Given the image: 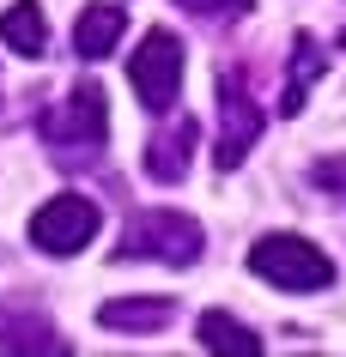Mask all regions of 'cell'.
<instances>
[{"label": "cell", "instance_id": "obj_1", "mask_svg": "<svg viewBox=\"0 0 346 357\" xmlns=\"http://www.w3.org/2000/svg\"><path fill=\"white\" fill-rule=\"evenodd\" d=\"M201 248H207V230H201V218H189V212H176V206H146V212H134V218H128L115 261L194 266V261H201Z\"/></svg>", "mask_w": 346, "mask_h": 357}, {"label": "cell", "instance_id": "obj_2", "mask_svg": "<svg viewBox=\"0 0 346 357\" xmlns=\"http://www.w3.org/2000/svg\"><path fill=\"white\" fill-rule=\"evenodd\" d=\"M37 133H43V146H49L55 164H85V158H97V151L110 146V109H103V91H97V85L67 91L55 109H43Z\"/></svg>", "mask_w": 346, "mask_h": 357}, {"label": "cell", "instance_id": "obj_3", "mask_svg": "<svg viewBox=\"0 0 346 357\" xmlns=\"http://www.w3.org/2000/svg\"><path fill=\"white\" fill-rule=\"evenodd\" d=\"M250 273L255 279L280 284V291H298V297H310V291H334V261H328L322 248L310 243V236H261V243L250 248Z\"/></svg>", "mask_w": 346, "mask_h": 357}, {"label": "cell", "instance_id": "obj_4", "mask_svg": "<svg viewBox=\"0 0 346 357\" xmlns=\"http://www.w3.org/2000/svg\"><path fill=\"white\" fill-rule=\"evenodd\" d=\"M182 67H189L182 43H176L164 24H152V31L140 37L134 61H128V85H134V97H140L152 115H164V109L176 103V91H182Z\"/></svg>", "mask_w": 346, "mask_h": 357}, {"label": "cell", "instance_id": "obj_5", "mask_svg": "<svg viewBox=\"0 0 346 357\" xmlns=\"http://www.w3.org/2000/svg\"><path fill=\"white\" fill-rule=\"evenodd\" d=\"M97 225H103L97 200H85V194H55V200H43L37 218H31V243H37L43 255L67 261V255H79V248L97 236Z\"/></svg>", "mask_w": 346, "mask_h": 357}, {"label": "cell", "instance_id": "obj_6", "mask_svg": "<svg viewBox=\"0 0 346 357\" xmlns=\"http://www.w3.org/2000/svg\"><path fill=\"white\" fill-rule=\"evenodd\" d=\"M261 103L250 97V85L243 79L219 73V146H212V164L219 169H243V158H250V146L261 139Z\"/></svg>", "mask_w": 346, "mask_h": 357}, {"label": "cell", "instance_id": "obj_7", "mask_svg": "<svg viewBox=\"0 0 346 357\" xmlns=\"http://www.w3.org/2000/svg\"><path fill=\"white\" fill-rule=\"evenodd\" d=\"M194 146H201V121H194V115H176V121H164V128L146 139V158H140V164H146V176H152V182H164V188H171V182H182V176H189Z\"/></svg>", "mask_w": 346, "mask_h": 357}, {"label": "cell", "instance_id": "obj_8", "mask_svg": "<svg viewBox=\"0 0 346 357\" xmlns=\"http://www.w3.org/2000/svg\"><path fill=\"white\" fill-rule=\"evenodd\" d=\"M0 351H73L67 339H61L55 321H43L37 309H6L0 303Z\"/></svg>", "mask_w": 346, "mask_h": 357}, {"label": "cell", "instance_id": "obj_9", "mask_svg": "<svg viewBox=\"0 0 346 357\" xmlns=\"http://www.w3.org/2000/svg\"><path fill=\"white\" fill-rule=\"evenodd\" d=\"M122 31H128V13L115 6V0H97V6H85L73 24V55L79 61H103L122 43Z\"/></svg>", "mask_w": 346, "mask_h": 357}, {"label": "cell", "instance_id": "obj_10", "mask_svg": "<svg viewBox=\"0 0 346 357\" xmlns=\"http://www.w3.org/2000/svg\"><path fill=\"white\" fill-rule=\"evenodd\" d=\"M328 73V49L310 31H298L291 37V67H286V91H280V115H298L304 109V97H310V85Z\"/></svg>", "mask_w": 346, "mask_h": 357}, {"label": "cell", "instance_id": "obj_11", "mask_svg": "<svg viewBox=\"0 0 346 357\" xmlns=\"http://www.w3.org/2000/svg\"><path fill=\"white\" fill-rule=\"evenodd\" d=\"M194 339H201L207 351H219V357H261V351H268L250 321L225 315V309H207V315L194 321Z\"/></svg>", "mask_w": 346, "mask_h": 357}, {"label": "cell", "instance_id": "obj_12", "mask_svg": "<svg viewBox=\"0 0 346 357\" xmlns=\"http://www.w3.org/2000/svg\"><path fill=\"white\" fill-rule=\"evenodd\" d=\"M0 43H6L13 55H24V61H37L43 49H49V19H43L37 0H13V6L0 13Z\"/></svg>", "mask_w": 346, "mask_h": 357}, {"label": "cell", "instance_id": "obj_13", "mask_svg": "<svg viewBox=\"0 0 346 357\" xmlns=\"http://www.w3.org/2000/svg\"><path fill=\"white\" fill-rule=\"evenodd\" d=\"M171 303L164 297H115L97 309V321L110 327V333H158V327H171Z\"/></svg>", "mask_w": 346, "mask_h": 357}, {"label": "cell", "instance_id": "obj_14", "mask_svg": "<svg viewBox=\"0 0 346 357\" xmlns=\"http://www.w3.org/2000/svg\"><path fill=\"white\" fill-rule=\"evenodd\" d=\"M310 188L346 200V151H340V158H316V164H310Z\"/></svg>", "mask_w": 346, "mask_h": 357}, {"label": "cell", "instance_id": "obj_15", "mask_svg": "<svg viewBox=\"0 0 346 357\" xmlns=\"http://www.w3.org/2000/svg\"><path fill=\"white\" fill-rule=\"evenodd\" d=\"M194 19H231V13H250V0H176Z\"/></svg>", "mask_w": 346, "mask_h": 357}, {"label": "cell", "instance_id": "obj_16", "mask_svg": "<svg viewBox=\"0 0 346 357\" xmlns=\"http://www.w3.org/2000/svg\"><path fill=\"white\" fill-rule=\"evenodd\" d=\"M334 49H346V31H340V37H334Z\"/></svg>", "mask_w": 346, "mask_h": 357}]
</instances>
